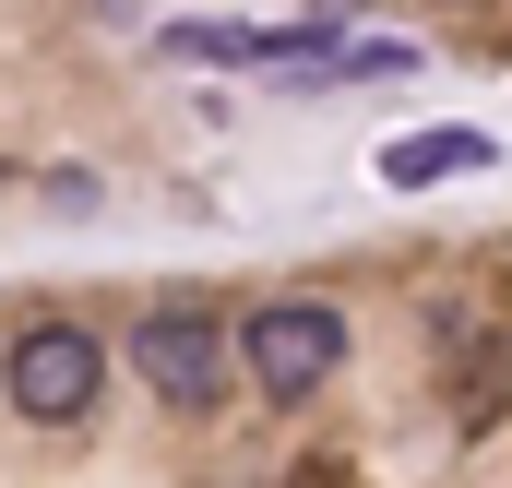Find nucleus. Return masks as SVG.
<instances>
[{
  "label": "nucleus",
  "mask_w": 512,
  "mask_h": 488,
  "mask_svg": "<svg viewBox=\"0 0 512 488\" xmlns=\"http://www.w3.org/2000/svg\"><path fill=\"white\" fill-rule=\"evenodd\" d=\"M239 369H251L262 405H310L334 369H346V310L334 298H274L239 322Z\"/></svg>",
  "instance_id": "obj_1"
},
{
  "label": "nucleus",
  "mask_w": 512,
  "mask_h": 488,
  "mask_svg": "<svg viewBox=\"0 0 512 488\" xmlns=\"http://www.w3.org/2000/svg\"><path fill=\"white\" fill-rule=\"evenodd\" d=\"M0 393H12V417L72 429V417H96V393H108V346H96L84 322H24L12 358H0Z\"/></svg>",
  "instance_id": "obj_2"
},
{
  "label": "nucleus",
  "mask_w": 512,
  "mask_h": 488,
  "mask_svg": "<svg viewBox=\"0 0 512 488\" xmlns=\"http://www.w3.org/2000/svg\"><path fill=\"white\" fill-rule=\"evenodd\" d=\"M131 369H143L155 405H215V393H227V334H215L203 310H143Z\"/></svg>",
  "instance_id": "obj_3"
},
{
  "label": "nucleus",
  "mask_w": 512,
  "mask_h": 488,
  "mask_svg": "<svg viewBox=\"0 0 512 488\" xmlns=\"http://www.w3.org/2000/svg\"><path fill=\"white\" fill-rule=\"evenodd\" d=\"M465 167H489V131H417V143L382 155L393 191H429V179H465Z\"/></svg>",
  "instance_id": "obj_4"
},
{
  "label": "nucleus",
  "mask_w": 512,
  "mask_h": 488,
  "mask_svg": "<svg viewBox=\"0 0 512 488\" xmlns=\"http://www.w3.org/2000/svg\"><path fill=\"white\" fill-rule=\"evenodd\" d=\"M322 488H334V477H322Z\"/></svg>",
  "instance_id": "obj_5"
}]
</instances>
